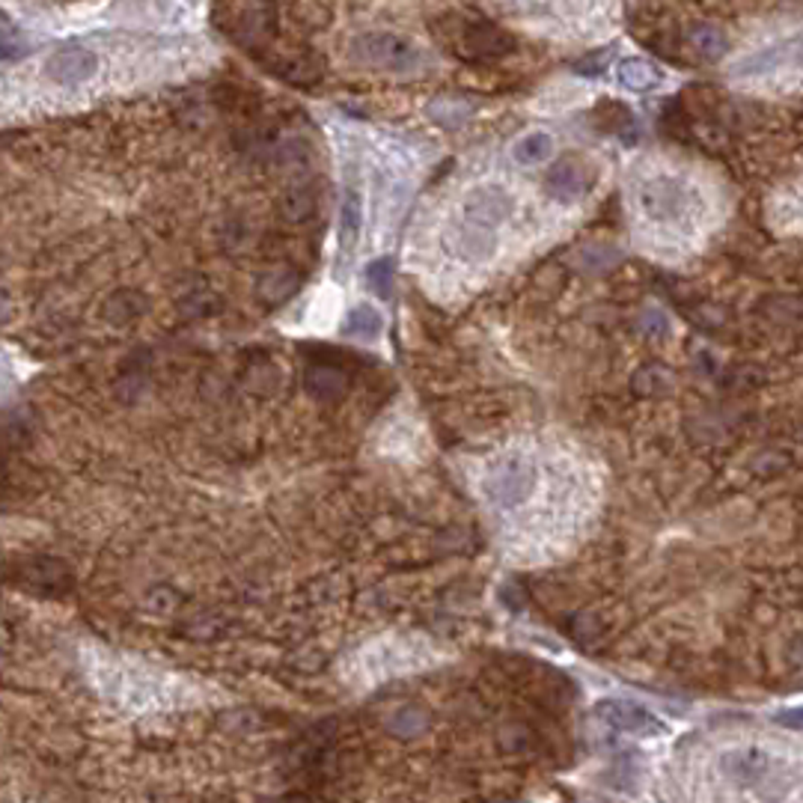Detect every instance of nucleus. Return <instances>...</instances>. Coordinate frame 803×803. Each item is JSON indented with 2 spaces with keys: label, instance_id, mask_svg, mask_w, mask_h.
<instances>
[{
  "label": "nucleus",
  "instance_id": "obj_18",
  "mask_svg": "<svg viewBox=\"0 0 803 803\" xmlns=\"http://www.w3.org/2000/svg\"><path fill=\"white\" fill-rule=\"evenodd\" d=\"M393 274H396V265L393 260H375L370 268H366V283L372 286V292H379L381 297L390 295V286H393Z\"/></svg>",
  "mask_w": 803,
  "mask_h": 803
},
{
  "label": "nucleus",
  "instance_id": "obj_24",
  "mask_svg": "<svg viewBox=\"0 0 803 803\" xmlns=\"http://www.w3.org/2000/svg\"><path fill=\"white\" fill-rule=\"evenodd\" d=\"M0 24H6V15L4 13H0Z\"/></svg>",
  "mask_w": 803,
  "mask_h": 803
},
{
  "label": "nucleus",
  "instance_id": "obj_22",
  "mask_svg": "<svg viewBox=\"0 0 803 803\" xmlns=\"http://www.w3.org/2000/svg\"><path fill=\"white\" fill-rule=\"evenodd\" d=\"M27 51V48L22 42H15V39H6L0 36V63H6V59H18Z\"/></svg>",
  "mask_w": 803,
  "mask_h": 803
},
{
  "label": "nucleus",
  "instance_id": "obj_5",
  "mask_svg": "<svg viewBox=\"0 0 803 803\" xmlns=\"http://www.w3.org/2000/svg\"><path fill=\"white\" fill-rule=\"evenodd\" d=\"M533 485H535L533 464L527 459L512 455V459H503L497 468H494L488 479V494L497 500V506H515L527 497Z\"/></svg>",
  "mask_w": 803,
  "mask_h": 803
},
{
  "label": "nucleus",
  "instance_id": "obj_23",
  "mask_svg": "<svg viewBox=\"0 0 803 803\" xmlns=\"http://www.w3.org/2000/svg\"><path fill=\"white\" fill-rule=\"evenodd\" d=\"M6 319H9V301H6L4 295H0V324H4Z\"/></svg>",
  "mask_w": 803,
  "mask_h": 803
},
{
  "label": "nucleus",
  "instance_id": "obj_10",
  "mask_svg": "<svg viewBox=\"0 0 803 803\" xmlns=\"http://www.w3.org/2000/svg\"><path fill=\"white\" fill-rule=\"evenodd\" d=\"M319 208V196L310 185H292L280 196V214L286 224H306Z\"/></svg>",
  "mask_w": 803,
  "mask_h": 803
},
{
  "label": "nucleus",
  "instance_id": "obj_17",
  "mask_svg": "<svg viewBox=\"0 0 803 803\" xmlns=\"http://www.w3.org/2000/svg\"><path fill=\"white\" fill-rule=\"evenodd\" d=\"M217 304H221L217 295L212 289H205V286H194V289L182 297V310L187 315H208L212 310H217Z\"/></svg>",
  "mask_w": 803,
  "mask_h": 803
},
{
  "label": "nucleus",
  "instance_id": "obj_16",
  "mask_svg": "<svg viewBox=\"0 0 803 803\" xmlns=\"http://www.w3.org/2000/svg\"><path fill=\"white\" fill-rule=\"evenodd\" d=\"M357 233H360V200L357 194H349L342 203V226H340V242L349 251L351 242H357Z\"/></svg>",
  "mask_w": 803,
  "mask_h": 803
},
{
  "label": "nucleus",
  "instance_id": "obj_9",
  "mask_svg": "<svg viewBox=\"0 0 803 803\" xmlns=\"http://www.w3.org/2000/svg\"><path fill=\"white\" fill-rule=\"evenodd\" d=\"M297 289H301V274L289 265H280V268H271V271H265L260 277L256 295H260V301L268 306H280L289 301Z\"/></svg>",
  "mask_w": 803,
  "mask_h": 803
},
{
  "label": "nucleus",
  "instance_id": "obj_7",
  "mask_svg": "<svg viewBox=\"0 0 803 803\" xmlns=\"http://www.w3.org/2000/svg\"><path fill=\"white\" fill-rule=\"evenodd\" d=\"M512 51V36L488 22H476L461 33L459 54L468 59H494Z\"/></svg>",
  "mask_w": 803,
  "mask_h": 803
},
{
  "label": "nucleus",
  "instance_id": "obj_13",
  "mask_svg": "<svg viewBox=\"0 0 803 803\" xmlns=\"http://www.w3.org/2000/svg\"><path fill=\"white\" fill-rule=\"evenodd\" d=\"M616 81L631 89V93H646V89H654L661 84V75L654 72V66H649L646 59H622V63L616 66Z\"/></svg>",
  "mask_w": 803,
  "mask_h": 803
},
{
  "label": "nucleus",
  "instance_id": "obj_11",
  "mask_svg": "<svg viewBox=\"0 0 803 803\" xmlns=\"http://www.w3.org/2000/svg\"><path fill=\"white\" fill-rule=\"evenodd\" d=\"M143 310H146V297L137 292V289H116L102 304L105 322H111V324H128V322H134Z\"/></svg>",
  "mask_w": 803,
  "mask_h": 803
},
{
  "label": "nucleus",
  "instance_id": "obj_21",
  "mask_svg": "<svg viewBox=\"0 0 803 803\" xmlns=\"http://www.w3.org/2000/svg\"><path fill=\"white\" fill-rule=\"evenodd\" d=\"M661 379H667V372H661L658 366H649V370L637 372V381H634V390L643 393V396H649V393L661 390V387H663Z\"/></svg>",
  "mask_w": 803,
  "mask_h": 803
},
{
  "label": "nucleus",
  "instance_id": "obj_4",
  "mask_svg": "<svg viewBox=\"0 0 803 803\" xmlns=\"http://www.w3.org/2000/svg\"><path fill=\"white\" fill-rule=\"evenodd\" d=\"M595 182V170L592 164L587 161V158H562L560 164H553L548 176H544V191H548L553 200L569 205V203H578L583 200V196L589 194V187Z\"/></svg>",
  "mask_w": 803,
  "mask_h": 803
},
{
  "label": "nucleus",
  "instance_id": "obj_1",
  "mask_svg": "<svg viewBox=\"0 0 803 803\" xmlns=\"http://www.w3.org/2000/svg\"><path fill=\"white\" fill-rule=\"evenodd\" d=\"M512 212V196L503 187L482 185L461 205V224L455 247L464 260H488L497 247V230Z\"/></svg>",
  "mask_w": 803,
  "mask_h": 803
},
{
  "label": "nucleus",
  "instance_id": "obj_2",
  "mask_svg": "<svg viewBox=\"0 0 803 803\" xmlns=\"http://www.w3.org/2000/svg\"><path fill=\"white\" fill-rule=\"evenodd\" d=\"M634 203L646 221L658 226H676L688 221L690 212V191L676 176L658 173L649 176L634 187Z\"/></svg>",
  "mask_w": 803,
  "mask_h": 803
},
{
  "label": "nucleus",
  "instance_id": "obj_14",
  "mask_svg": "<svg viewBox=\"0 0 803 803\" xmlns=\"http://www.w3.org/2000/svg\"><path fill=\"white\" fill-rule=\"evenodd\" d=\"M306 390H310L315 399H324V402L340 399L345 393V375L331 363L313 366V370L306 372Z\"/></svg>",
  "mask_w": 803,
  "mask_h": 803
},
{
  "label": "nucleus",
  "instance_id": "obj_3",
  "mask_svg": "<svg viewBox=\"0 0 803 803\" xmlns=\"http://www.w3.org/2000/svg\"><path fill=\"white\" fill-rule=\"evenodd\" d=\"M351 57L360 66L390 68V72H408L420 66V51L411 39L396 33H363L351 42Z\"/></svg>",
  "mask_w": 803,
  "mask_h": 803
},
{
  "label": "nucleus",
  "instance_id": "obj_15",
  "mask_svg": "<svg viewBox=\"0 0 803 803\" xmlns=\"http://www.w3.org/2000/svg\"><path fill=\"white\" fill-rule=\"evenodd\" d=\"M381 327H384V322H381L379 310H372V306H366V304L354 306L349 313V319H345V333L360 336V340H375V336L381 333Z\"/></svg>",
  "mask_w": 803,
  "mask_h": 803
},
{
  "label": "nucleus",
  "instance_id": "obj_6",
  "mask_svg": "<svg viewBox=\"0 0 803 803\" xmlns=\"http://www.w3.org/2000/svg\"><path fill=\"white\" fill-rule=\"evenodd\" d=\"M98 66L96 54L89 48H59L45 63V75L48 81L57 87H81L89 81Z\"/></svg>",
  "mask_w": 803,
  "mask_h": 803
},
{
  "label": "nucleus",
  "instance_id": "obj_8",
  "mask_svg": "<svg viewBox=\"0 0 803 803\" xmlns=\"http://www.w3.org/2000/svg\"><path fill=\"white\" fill-rule=\"evenodd\" d=\"M595 714H598L610 729H619V732H637V735H646V732L661 729V723L654 720L646 708H637L625 699H604Z\"/></svg>",
  "mask_w": 803,
  "mask_h": 803
},
{
  "label": "nucleus",
  "instance_id": "obj_20",
  "mask_svg": "<svg viewBox=\"0 0 803 803\" xmlns=\"http://www.w3.org/2000/svg\"><path fill=\"white\" fill-rule=\"evenodd\" d=\"M601 631L604 628L598 625V619L587 616V613H580V616L571 619V634H574V640H578V643H589L595 637H601Z\"/></svg>",
  "mask_w": 803,
  "mask_h": 803
},
{
  "label": "nucleus",
  "instance_id": "obj_19",
  "mask_svg": "<svg viewBox=\"0 0 803 803\" xmlns=\"http://www.w3.org/2000/svg\"><path fill=\"white\" fill-rule=\"evenodd\" d=\"M693 45H697L699 51L706 57H711V59L723 57V54H726V48H729L726 36H723L717 27H699L697 33H693Z\"/></svg>",
  "mask_w": 803,
  "mask_h": 803
},
{
  "label": "nucleus",
  "instance_id": "obj_12",
  "mask_svg": "<svg viewBox=\"0 0 803 803\" xmlns=\"http://www.w3.org/2000/svg\"><path fill=\"white\" fill-rule=\"evenodd\" d=\"M553 155V137L548 132H527L512 146V158L524 167L544 164Z\"/></svg>",
  "mask_w": 803,
  "mask_h": 803
}]
</instances>
